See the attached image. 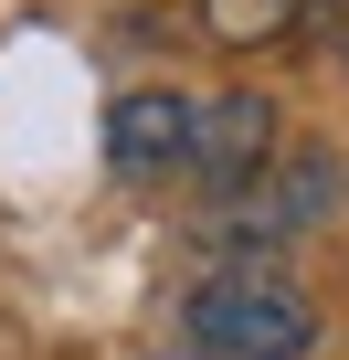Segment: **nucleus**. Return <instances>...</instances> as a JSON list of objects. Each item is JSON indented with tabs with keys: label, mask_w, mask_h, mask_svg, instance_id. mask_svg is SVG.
I'll list each match as a JSON object with an SVG mask.
<instances>
[{
	"label": "nucleus",
	"mask_w": 349,
	"mask_h": 360,
	"mask_svg": "<svg viewBox=\"0 0 349 360\" xmlns=\"http://www.w3.org/2000/svg\"><path fill=\"white\" fill-rule=\"evenodd\" d=\"M180 318H191V349L202 360H307L317 349V307L286 276H265V265H233V276L191 286Z\"/></svg>",
	"instance_id": "obj_1"
},
{
	"label": "nucleus",
	"mask_w": 349,
	"mask_h": 360,
	"mask_svg": "<svg viewBox=\"0 0 349 360\" xmlns=\"http://www.w3.org/2000/svg\"><path fill=\"white\" fill-rule=\"evenodd\" d=\"M275 159V96L233 85V96H202L191 106V169L212 191H254V169Z\"/></svg>",
	"instance_id": "obj_2"
},
{
	"label": "nucleus",
	"mask_w": 349,
	"mask_h": 360,
	"mask_svg": "<svg viewBox=\"0 0 349 360\" xmlns=\"http://www.w3.org/2000/svg\"><path fill=\"white\" fill-rule=\"evenodd\" d=\"M191 106H202V96H169V85L117 96V106H106V159H117L127 180H148V169H180V159H191Z\"/></svg>",
	"instance_id": "obj_3"
},
{
	"label": "nucleus",
	"mask_w": 349,
	"mask_h": 360,
	"mask_svg": "<svg viewBox=\"0 0 349 360\" xmlns=\"http://www.w3.org/2000/svg\"><path fill=\"white\" fill-rule=\"evenodd\" d=\"M307 11V0H202V22H212V43H275L286 22Z\"/></svg>",
	"instance_id": "obj_4"
},
{
	"label": "nucleus",
	"mask_w": 349,
	"mask_h": 360,
	"mask_svg": "<svg viewBox=\"0 0 349 360\" xmlns=\"http://www.w3.org/2000/svg\"><path fill=\"white\" fill-rule=\"evenodd\" d=\"M307 11H349V0H307Z\"/></svg>",
	"instance_id": "obj_5"
}]
</instances>
